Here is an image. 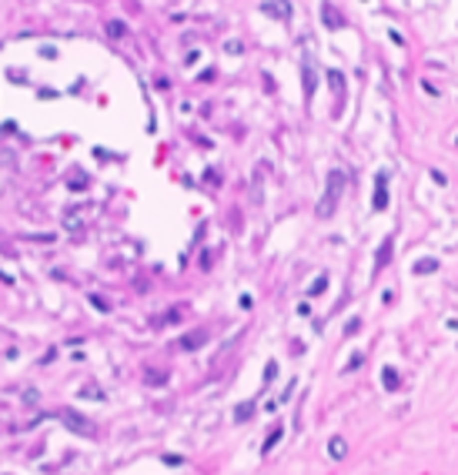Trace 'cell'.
<instances>
[{"label":"cell","instance_id":"cell-1","mask_svg":"<svg viewBox=\"0 0 458 475\" xmlns=\"http://www.w3.org/2000/svg\"><path fill=\"white\" fill-rule=\"evenodd\" d=\"M341 194H345V171H341V167H335V171L328 174V184H324L321 201H318V218H331V214L338 211Z\"/></svg>","mask_w":458,"mask_h":475},{"label":"cell","instance_id":"cell-2","mask_svg":"<svg viewBox=\"0 0 458 475\" xmlns=\"http://www.w3.org/2000/svg\"><path fill=\"white\" fill-rule=\"evenodd\" d=\"M57 419L64 422V425H67L74 435H87V439H94V435H97L94 422H90L87 415H80L77 409H67V405H64V409H57Z\"/></svg>","mask_w":458,"mask_h":475},{"label":"cell","instance_id":"cell-3","mask_svg":"<svg viewBox=\"0 0 458 475\" xmlns=\"http://www.w3.org/2000/svg\"><path fill=\"white\" fill-rule=\"evenodd\" d=\"M371 204H375V211L388 208V171H381L375 177V198H371Z\"/></svg>","mask_w":458,"mask_h":475},{"label":"cell","instance_id":"cell-4","mask_svg":"<svg viewBox=\"0 0 458 475\" xmlns=\"http://www.w3.org/2000/svg\"><path fill=\"white\" fill-rule=\"evenodd\" d=\"M208 338H211V335H208V328H194V332H188L178 345L184 348V352H198V348H201V345L208 342Z\"/></svg>","mask_w":458,"mask_h":475},{"label":"cell","instance_id":"cell-5","mask_svg":"<svg viewBox=\"0 0 458 475\" xmlns=\"http://www.w3.org/2000/svg\"><path fill=\"white\" fill-rule=\"evenodd\" d=\"M328 84L335 90V114H341V104H345V77H341V70H328Z\"/></svg>","mask_w":458,"mask_h":475},{"label":"cell","instance_id":"cell-6","mask_svg":"<svg viewBox=\"0 0 458 475\" xmlns=\"http://www.w3.org/2000/svg\"><path fill=\"white\" fill-rule=\"evenodd\" d=\"M301 77H304V100H311L314 97V84H318V74H314L311 57L308 54H304V60H301Z\"/></svg>","mask_w":458,"mask_h":475},{"label":"cell","instance_id":"cell-7","mask_svg":"<svg viewBox=\"0 0 458 475\" xmlns=\"http://www.w3.org/2000/svg\"><path fill=\"white\" fill-rule=\"evenodd\" d=\"M321 20L328 23L331 30H341V27H345V17H341V13H338V7H335V3H328V0L321 3Z\"/></svg>","mask_w":458,"mask_h":475},{"label":"cell","instance_id":"cell-8","mask_svg":"<svg viewBox=\"0 0 458 475\" xmlns=\"http://www.w3.org/2000/svg\"><path fill=\"white\" fill-rule=\"evenodd\" d=\"M391 251H395V241H391V238H385V241H381V251L375 254V271H381V268H388V261H391Z\"/></svg>","mask_w":458,"mask_h":475},{"label":"cell","instance_id":"cell-9","mask_svg":"<svg viewBox=\"0 0 458 475\" xmlns=\"http://www.w3.org/2000/svg\"><path fill=\"white\" fill-rule=\"evenodd\" d=\"M168 372L164 368H147L144 372V385H151V388H161V385H168Z\"/></svg>","mask_w":458,"mask_h":475},{"label":"cell","instance_id":"cell-10","mask_svg":"<svg viewBox=\"0 0 458 475\" xmlns=\"http://www.w3.org/2000/svg\"><path fill=\"white\" fill-rule=\"evenodd\" d=\"M264 10H268V13H274L278 20H288V17H291L288 0H268V3H264Z\"/></svg>","mask_w":458,"mask_h":475},{"label":"cell","instance_id":"cell-11","mask_svg":"<svg viewBox=\"0 0 458 475\" xmlns=\"http://www.w3.org/2000/svg\"><path fill=\"white\" fill-rule=\"evenodd\" d=\"M328 455H331L335 462H341V459H345V455H348V442H345V439H341V435H335V439L328 442Z\"/></svg>","mask_w":458,"mask_h":475},{"label":"cell","instance_id":"cell-12","mask_svg":"<svg viewBox=\"0 0 458 475\" xmlns=\"http://www.w3.org/2000/svg\"><path fill=\"white\" fill-rule=\"evenodd\" d=\"M184 311H188V305H174V308H168L161 318H157V325H178Z\"/></svg>","mask_w":458,"mask_h":475},{"label":"cell","instance_id":"cell-13","mask_svg":"<svg viewBox=\"0 0 458 475\" xmlns=\"http://www.w3.org/2000/svg\"><path fill=\"white\" fill-rule=\"evenodd\" d=\"M381 382H385V388H388V392H398V385H402V378H398V372H395V368H381Z\"/></svg>","mask_w":458,"mask_h":475},{"label":"cell","instance_id":"cell-14","mask_svg":"<svg viewBox=\"0 0 458 475\" xmlns=\"http://www.w3.org/2000/svg\"><path fill=\"white\" fill-rule=\"evenodd\" d=\"M324 291H328V275H318L311 281V288H308V295H311V298H318V295H324Z\"/></svg>","mask_w":458,"mask_h":475},{"label":"cell","instance_id":"cell-15","mask_svg":"<svg viewBox=\"0 0 458 475\" xmlns=\"http://www.w3.org/2000/svg\"><path fill=\"white\" fill-rule=\"evenodd\" d=\"M251 415H254V402H244V405L234 409V422H247Z\"/></svg>","mask_w":458,"mask_h":475},{"label":"cell","instance_id":"cell-16","mask_svg":"<svg viewBox=\"0 0 458 475\" xmlns=\"http://www.w3.org/2000/svg\"><path fill=\"white\" fill-rule=\"evenodd\" d=\"M281 435H284V429H274V432H271V435H268V439H264V445H261V452L268 455L271 449H274V445L281 442Z\"/></svg>","mask_w":458,"mask_h":475},{"label":"cell","instance_id":"cell-17","mask_svg":"<svg viewBox=\"0 0 458 475\" xmlns=\"http://www.w3.org/2000/svg\"><path fill=\"white\" fill-rule=\"evenodd\" d=\"M435 261H432V258H425V261H418V265H415V275H428V271H435Z\"/></svg>","mask_w":458,"mask_h":475},{"label":"cell","instance_id":"cell-18","mask_svg":"<svg viewBox=\"0 0 458 475\" xmlns=\"http://www.w3.org/2000/svg\"><path fill=\"white\" fill-rule=\"evenodd\" d=\"M80 395H90L94 402H101V398H104V392H101L97 385H87V388H80Z\"/></svg>","mask_w":458,"mask_h":475},{"label":"cell","instance_id":"cell-19","mask_svg":"<svg viewBox=\"0 0 458 475\" xmlns=\"http://www.w3.org/2000/svg\"><path fill=\"white\" fill-rule=\"evenodd\" d=\"M64 224H67V228H77V224H80V214H74V208H70V214L64 218Z\"/></svg>","mask_w":458,"mask_h":475},{"label":"cell","instance_id":"cell-20","mask_svg":"<svg viewBox=\"0 0 458 475\" xmlns=\"http://www.w3.org/2000/svg\"><path fill=\"white\" fill-rule=\"evenodd\" d=\"M278 375V362H268L264 365V378H274Z\"/></svg>","mask_w":458,"mask_h":475},{"label":"cell","instance_id":"cell-21","mask_svg":"<svg viewBox=\"0 0 458 475\" xmlns=\"http://www.w3.org/2000/svg\"><path fill=\"white\" fill-rule=\"evenodd\" d=\"M107 33H114V37H121V33H124L121 20H114V23H107Z\"/></svg>","mask_w":458,"mask_h":475},{"label":"cell","instance_id":"cell-22","mask_svg":"<svg viewBox=\"0 0 458 475\" xmlns=\"http://www.w3.org/2000/svg\"><path fill=\"white\" fill-rule=\"evenodd\" d=\"M361 362H365V355H355V358L348 362V372H355V368H361Z\"/></svg>","mask_w":458,"mask_h":475},{"label":"cell","instance_id":"cell-23","mask_svg":"<svg viewBox=\"0 0 458 475\" xmlns=\"http://www.w3.org/2000/svg\"><path fill=\"white\" fill-rule=\"evenodd\" d=\"M358 328H361V321H348V328H345V335H355Z\"/></svg>","mask_w":458,"mask_h":475}]
</instances>
